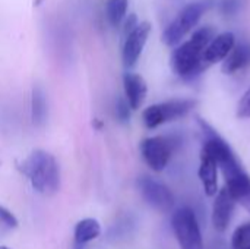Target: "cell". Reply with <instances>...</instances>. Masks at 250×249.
Masks as SVG:
<instances>
[{"label":"cell","mask_w":250,"mask_h":249,"mask_svg":"<svg viewBox=\"0 0 250 249\" xmlns=\"http://www.w3.org/2000/svg\"><path fill=\"white\" fill-rule=\"evenodd\" d=\"M214 37L215 29L212 26H204L195 31L186 43L177 45L170 57V65L174 73L183 79H192L202 73V54Z\"/></svg>","instance_id":"cell-1"},{"label":"cell","mask_w":250,"mask_h":249,"mask_svg":"<svg viewBox=\"0 0 250 249\" xmlns=\"http://www.w3.org/2000/svg\"><path fill=\"white\" fill-rule=\"evenodd\" d=\"M32 188L42 195H53L60 188V166L54 156L47 151H32L19 166Z\"/></svg>","instance_id":"cell-2"},{"label":"cell","mask_w":250,"mask_h":249,"mask_svg":"<svg viewBox=\"0 0 250 249\" xmlns=\"http://www.w3.org/2000/svg\"><path fill=\"white\" fill-rule=\"evenodd\" d=\"M207 6H208V1H204V0L193 1L185 6L176 15V18L170 22V25L164 29L163 43L168 47L177 45L183 40V37L188 35L198 25L201 16L207 10Z\"/></svg>","instance_id":"cell-3"},{"label":"cell","mask_w":250,"mask_h":249,"mask_svg":"<svg viewBox=\"0 0 250 249\" xmlns=\"http://www.w3.org/2000/svg\"><path fill=\"white\" fill-rule=\"evenodd\" d=\"M171 227L182 249H204V241L196 214L189 207L179 208L171 217Z\"/></svg>","instance_id":"cell-4"},{"label":"cell","mask_w":250,"mask_h":249,"mask_svg":"<svg viewBox=\"0 0 250 249\" xmlns=\"http://www.w3.org/2000/svg\"><path fill=\"white\" fill-rule=\"evenodd\" d=\"M196 106L195 100H170L152 104L144 110L142 119L148 129H155L167 122L185 117Z\"/></svg>","instance_id":"cell-5"},{"label":"cell","mask_w":250,"mask_h":249,"mask_svg":"<svg viewBox=\"0 0 250 249\" xmlns=\"http://www.w3.org/2000/svg\"><path fill=\"white\" fill-rule=\"evenodd\" d=\"M136 186H138L142 198L154 210H157L160 213H168L173 210L174 195L164 183H161L149 176H142L136 181Z\"/></svg>","instance_id":"cell-6"},{"label":"cell","mask_w":250,"mask_h":249,"mask_svg":"<svg viewBox=\"0 0 250 249\" xmlns=\"http://www.w3.org/2000/svg\"><path fill=\"white\" fill-rule=\"evenodd\" d=\"M141 154L154 172H163L173 154V142L166 136L146 138L141 144Z\"/></svg>","instance_id":"cell-7"},{"label":"cell","mask_w":250,"mask_h":249,"mask_svg":"<svg viewBox=\"0 0 250 249\" xmlns=\"http://www.w3.org/2000/svg\"><path fill=\"white\" fill-rule=\"evenodd\" d=\"M149 34H151V23L145 21V22L138 23V26L125 37L122 59H123V65L127 69L133 68L138 63L144 51V47L148 41Z\"/></svg>","instance_id":"cell-8"},{"label":"cell","mask_w":250,"mask_h":249,"mask_svg":"<svg viewBox=\"0 0 250 249\" xmlns=\"http://www.w3.org/2000/svg\"><path fill=\"white\" fill-rule=\"evenodd\" d=\"M234 45H236V37L233 32H223L214 37V40L208 44V47L202 54L204 70L218 62H224V59L230 54Z\"/></svg>","instance_id":"cell-9"},{"label":"cell","mask_w":250,"mask_h":249,"mask_svg":"<svg viewBox=\"0 0 250 249\" xmlns=\"http://www.w3.org/2000/svg\"><path fill=\"white\" fill-rule=\"evenodd\" d=\"M199 179L202 182L204 191L208 197H215L218 194V164L211 151L204 145L201 151V164L198 170Z\"/></svg>","instance_id":"cell-10"},{"label":"cell","mask_w":250,"mask_h":249,"mask_svg":"<svg viewBox=\"0 0 250 249\" xmlns=\"http://www.w3.org/2000/svg\"><path fill=\"white\" fill-rule=\"evenodd\" d=\"M234 207H236V201L231 198L227 188L220 189L218 194L215 195V201L212 205V225L217 232L227 230L234 213Z\"/></svg>","instance_id":"cell-11"},{"label":"cell","mask_w":250,"mask_h":249,"mask_svg":"<svg viewBox=\"0 0 250 249\" xmlns=\"http://www.w3.org/2000/svg\"><path fill=\"white\" fill-rule=\"evenodd\" d=\"M123 87L126 94V101L129 103L132 110H138L148 92V87L145 79L133 72H126L123 75Z\"/></svg>","instance_id":"cell-12"},{"label":"cell","mask_w":250,"mask_h":249,"mask_svg":"<svg viewBox=\"0 0 250 249\" xmlns=\"http://www.w3.org/2000/svg\"><path fill=\"white\" fill-rule=\"evenodd\" d=\"M250 65V44L242 43L234 45L230 54L223 62V73L233 75Z\"/></svg>","instance_id":"cell-13"},{"label":"cell","mask_w":250,"mask_h":249,"mask_svg":"<svg viewBox=\"0 0 250 249\" xmlns=\"http://www.w3.org/2000/svg\"><path fill=\"white\" fill-rule=\"evenodd\" d=\"M227 191L236 204H240L245 210L250 213V176L245 172L240 176L226 182Z\"/></svg>","instance_id":"cell-14"},{"label":"cell","mask_w":250,"mask_h":249,"mask_svg":"<svg viewBox=\"0 0 250 249\" xmlns=\"http://www.w3.org/2000/svg\"><path fill=\"white\" fill-rule=\"evenodd\" d=\"M48 117V107H47V98L45 92L40 85H35L32 88L31 94V119L32 123L38 128L44 126Z\"/></svg>","instance_id":"cell-15"},{"label":"cell","mask_w":250,"mask_h":249,"mask_svg":"<svg viewBox=\"0 0 250 249\" xmlns=\"http://www.w3.org/2000/svg\"><path fill=\"white\" fill-rule=\"evenodd\" d=\"M100 235H101V226L95 219H83L78 222V225L75 226V232H73L75 242L79 247L97 239Z\"/></svg>","instance_id":"cell-16"},{"label":"cell","mask_w":250,"mask_h":249,"mask_svg":"<svg viewBox=\"0 0 250 249\" xmlns=\"http://www.w3.org/2000/svg\"><path fill=\"white\" fill-rule=\"evenodd\" d=\"M129 0H108L105 4V15L111 25L117 26L125 21Z\"/></svg>","instance_id":"cell-17"},{"label":"cell","mask_w":250,"mask_h":249,"mask_svg":"<svg viewBox=\"0 0 250 249\" xmlns=\"http://www.w3.org/2000/svg\"><path fill=\"white\" fill-rule=\"evenodd\" d=\"M231 248L248 249L250 248V222L239 226L231 238Z\"/></svg>","instance_id":"cell-18"},{"label":"cell","mask_w":250,"mask_h":249,"mask_svg":"<svg viewBox=\"0 0 250 249\" xmlns=\"http://www.w3.org/2000/svg\"><path fill=\"white\" fill-rule=\"evenodd\" d=\"M0 226L7 229V230H12V229L18 227V219L13 216L12 211H9L3 205H0Z\"/></svg>","instance_id":"cell-19"},{"label":"cell","mask_w":250,"mask_h":249,"mask_svg":"<svg viewBox=\"0 0 250 249\" xmlns=\"http://www.w3.org/2000/svg\"><path fill=\"white\" fill-rule=\"evenodd\" d=\"M237 117L240 119H249L250 117V88L243 94L237 104Z\"/></svg>","instance_id":"cell-20"},{"label":"cell","mask_w":250,"mask_h":249,"mask_svg":"<svg viewBox=\"0 0 250 249\" xmlns=\"http://www.w3.org/2000/svg\"><path fill=\"white\" fill-rule=\"evenodd\" d=\"M116 116L122 122H127L130 117V106L125 98H119L116 101Z\"/></svg>","instance_id":"cell-21"},{"label":"cell","mask_w":250,"mask_h":249,"mask_svg":"<svg viewBox=\"0 0 250 249\" xmlns=\"http://www.w3.org/2000/svg\"><path fill=\"white\" fill-rule=\"evenodd\" d=\"M239 9H240V0H220V10L227 16L237 13Z\"/></svg>","instance_id":"cell-22"},{"label":"cell","mask_w":250,"mask_h":249,"mask_svg":"<svg viewBox=\"0 0 250 249\" xmlns=\"http://www.w3.org/2000/svg\"><path fill=\"white\" fill-rule=\"evenodd\" d=\"M136 26H138V18H136V15H135V13H132V15H129V18H126V19H125V25H123L125 37H126L127 34H130Z\"/></svg>","instance_id":"cell-23"},{"label":"cell","mask_w":250,"mask_h":249,"mask_svg":"<svg viewBox=\"0 0 250 249\" xmlns=\"http://www.w3.org/2000/svg\"><path fill=\"white\" fill-rule=\"evenodd\" d=\"M0 249H9L7 247H0Z\"/></svg>","instance_id":"cell-24"},{"label":"cell","mask_w":250,"mask_h":249,"mask_svg":"<svg viewBox=\"0 0 250 249\" xmlns=\"http://www.w3.org/2000/svg\"><path fill=\"white\" fill-rule=\"evenodd\" d=\"M248 249H250V248H248Z\"/></svg>","instance_id":"cell-25"}]
</instances>
